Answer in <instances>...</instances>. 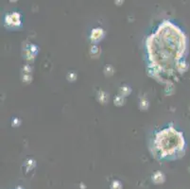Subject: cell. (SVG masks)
I'll use <instances>...</instances> for the list:
<instances>
[{
	"instance_id": "6da1fadb",
	"label": "cell",
	"mask_w": 190,
	"mask_h": 189,
	"mask_svg": "<svg viewBox=\"0 0 190 189\" xmlns=\"http://www.w3.org/2000/svg\"><path fill=\"white\" fill-rule=\"evenodd\" d=\"M148 56V76L161 83L174 85L187 69L184 61L187 38L182 29L170 21H164L146 41Z\"/></svg>"
},
{
	"instance_id": "7a4b0ae2",
	"label": "cell",
	"mask_w": 190,
	"mask_h": 189,
	"mask_svg": "<svg viewBox=\"0 0 190 189\" xmlns=\"http://www.w3.org/2000/svg\"><path fill=\"white\" fill-rule=\"evenodd\" d=\"M186 141L183 134L172 125L155 134L154 147L160 159L173 160L183 155Z\"/></svg>"
},
{
	"instance_id": "3957f363",
	"label": "cell",
	"mask_w": 190,
	"mask_h": 189,
	"mask_svg": "<svg viewBox=\"0 0 190 189\" xmlns=\"http://www.w3.org/2000/svg\"><path fill=\"white\" fill-rule=\"evenodd\" d=\"M6 22L9 25H12V26H18L21 24V20H20V15L16 12L12 13L8 15L6 17Z\"/></svg>"
},
{
	"instance_id": "277c9868",
	"label": "cell",
	"mask_w": 190,
	"mask_h": 189,
	"mask_svg": "<svg viewBox=\"0 0 190 189\" xmlns=\"http://www.w3.org/2000/svg\"><path fill=\"white\" fill-rule=\"evenodd\" d=\"M104 36V31L102 28H95L93 31H92L91 33V36H90V39L93 41V42H99V40L102 39V37Z\"/></svg>"
},
{
	"instance_id": "5b68a950",
	"label": "cell",
	"mask_w": 190,
	"mask_h": 189,
	"mask_svg": "<svg viewBox=\"0 0 190 189\" xmlns=\"http://www.w3.org/2000/svg\"><path fill=\"white\" fill-rule=\"evenodd\" d=\"M152 181L155 183H162L165 181V175L161 171H157L152 175Z\"/></svg>"
},
{
	"instance_id": "8992f818",
	"label": "cell",
	"mask_w": 190,
	"mask_h": 189,
	"mask_svg": "<svg viewBox=\"0 0 190 189\" xmlns=\"http://www.w3.org/2000/svg\"><path fill=\"white\" fill-rule=\"evenodd\" d=\"M131 93H132V89H131L130 86H128V85H123L119 89V95L124 96V98L128 96Z\"/></svg>"
},
{
	"instance_id": "52a82bcc",
	"label": "cell",
	"mask_w": 190,
	"mask_h": 189,
	"mask_svg": "<svg viewBox=\"0 0 190 189\" xmlns=\"http://www.w3.org/2000/svg\"><path fill=\"white\" fill-rule=\"evenodd\" d=\"M97 99H99L100 103L104 104V103H106V101L109 99V96H108V94L105 93V92L100 91V92H99V95H97Z\"/></svg>"
},
{
	"instance_id": "ba28073f",
	"label": "cell",
	"mask_w": 190,
	"mask_h": 189,
	"mask_svg": "<svg viewBox=\"0 0 190 189\" xmlns=\"http://www.w3.org/2000/svg\"><path fill=\"white\" fill-rule=\"evenodd\" d=\"M114 103L115 106H122V105H124L125 104V98L124 96H122L120 95H117L115 98L114 99Z\"/></svg>"
},
{
	"instance_id": "9c48e42d",
	"label": "cell",
	"mask_w": 190,
	"mask_h": 189,
	"mask_svg": "<svg viewBox=\"0 0 190 189\" xmlns=\"http://www.w3.org/2000/svg\"><path fill=\"white\" fill-rule=\"evenodd\" d=\"M148 106H150V103H148V100L146 98H141L140 102H139V107L142 111H147L148 109Z\"/></svg>"
},
{
	"instance_id": "30bf717a",
	"label": "cell",
	"mask_w": 190,
	"mask_h": 189,
	"mask_svg": "<svg viewBox=\"0 0 190 189\" xmlns=\"http://www.w3.org/2000/svg\"><path fill=\"white\" fill-rule=\"evenodd\" d=\"M114 73H115V68L113 67V66H111V65L105 66V68H104V74H105V76L110 77V76L114 75Z\"/></svg>"
},
{
	"instance_id": "8fae6325",
	"label": "cell",
	"mask_w": 190,
	"mask_h": 189,
	"mask_svg": "<svg viewBox=\"0 0 190 189\" xmlns=\"http://www.w3.org/2000/svg\"><path fill=\"white\" fill-rule=\"evenodd\" d=\"M111 189H122V183L119 181H114L111 185Z\"/></svg>"
},
{
	"instance_id": "7c38bea8",
	"label": "cell",
	"mask_w": 190,
	"mask_h": 189,
	"mask_svg": "<svg viewBox=\"0 0 190 189\" xmlns=\"http://www.w3.org/2000/svg\"><path fill=\"white\" fill-rule=\"evenodd\" d=\"M35 161L32 160V159H28L27 160V162L25 163V166L28 167V169H31V168H33L35 166Z\"/></svg>"
},
{
	"instance_id": "4fadbf2b",
	"label": "cell",
	"mask_w": 190,
	"mask_h": 189,
	"mask_svg": "<svg viewBox=\"0 0 190 189\" xmlns=\"http://www.w3.org/2000/svg\"><path fill=\"white\" fill-rule=\"evenodd\" d=\"M90 53H91V55L99 56V53H100V50H99V47H96V45H93V47H91Z\"/></svg>"
},
{
	"instance_id": "5bb4252c",
	"label": "cell",
	"mask_w": 190,
	"mask_h": 189,
	"mask_svg": "<svg viewBox=\"0 0 190 189\" xmlns=\"http://www.w3.org/2000/svg\"><path fill=\"white\" fill-rule=\"evenodd\" d=\"M23 80L25 81V82H30V80H32V78H31V75L30 74H25V76L23 77Z\"/></svg>"
}]
</instances>
